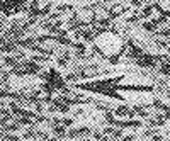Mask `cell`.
<instances>
[{
	"instance_id": "1",
	"label": "cell",
	"mask_w": 170,
	"mask_h": 141,
	"mask_svg": "<svg viewBox=\"0 0 170 141\" xmlns=\"http://www.w3.org/2000/svg\"><path fill=\"white\" fill-rule=\"evenodd\" d=\"M124 75L112 77V78H106V80H99V82H89V84H73V89H80V90H89V92L95 94H102L107 97L118 99V100H124L123 95L116 94L118 90H129V92H153L156 90L153 85H119V82L124 80Z\"/></svg>"
},
{
	"instance_id": "2",
	"label": "cell",
	"mask_w": 170,
	"mask_h": 141,
	"mask_svg": "<svg viewBox=\"0 0 170 141\" xmlns=\"http://www.w3.org/2000/svg\"><path fill=\"white\" fill-rule=\"evenodd\" d=\"M89 127L84 126V127H77V129H73L72 133H68V138H77V136H84V134H89Z\"/></svg>"
},
{
	"instance_id": "3",
	"label": "cell",
	"mask_w": 170,
	"mask_h": 141,
	"mask_svg": "<svg viewBox=\"0 0 170 141\" xmlns=\"http://www.w3.org/2000/svg\"><path fill=\"white\" fill-rule=\"evenodd\" d=\"M17 60H19L17 56H5L3 58V63H5L7 66H15L17 65Z\"/></svg>"
},
{
	"instance_id": "4",
	"label": "cell",
	"mask_w": 170,
	"mask_h": 141,
	"mask_svg": "<svg viewBox=\"0 0 170 141\" xmlns=\"http://www.w3.org/2000/svg\"><path fill=\"white\" fill-rule=\"evenodd\" d=\"M155 36H165V38H170V29H162V31L155 32Z\"/></svg>"
}]
</instances>
